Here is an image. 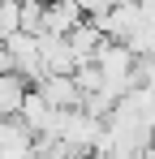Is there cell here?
Listing matches in <instances>:
<instances>
[{
    "label": "cell",
    "instance_id": "6da1fadb",
    "mask_svg": "<svg viewBox=\"0 0 155 159\" xmlns=\"http://www.w3.org/2000/svg\"><path fill=\"white\" fill-rule=\"evenodd\" d=\"M17 9H22V0H0V43L9 34H17Z\"/></svg>",
    "mask_w": 155,
    "mask_h": 159
}]
</instances>
